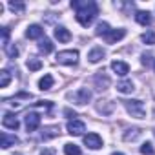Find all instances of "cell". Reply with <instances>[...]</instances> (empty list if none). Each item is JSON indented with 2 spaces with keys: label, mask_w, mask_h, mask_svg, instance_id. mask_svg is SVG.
I'll return each mask as SVG.
<instances>
[{
  "label": "cell",
  "mask_w": 155,
  "mask_h": 155,
  "mask_svg": "<svg viewBox=\"0 0 155 155\" xmlns=\"http://www.w3.org/2000/svg\"><path fill=\"white\" fill-rule=\"evenodd\" d=\"M135 20L140 26H150L151 24V15H150V11H137L135 13Z\"/></svg>",
  "instance_id": "ac0fdd59"
},
{
  "label": "cell",
  "mask_w": 155,
  "mask_h": 155,
  "mask_svg": "<svg viewBox=\"0 0 155 155\" xmlns=\"http://www.w3.org/2000/svg\"><path fill=\"white\" fill-rule=\"evenodd\" d=\"M53 84H55V81H53V77L48 73V75H44L42 79L38 81V88L42 90V91H48V90H51L53 88Z\"/></svg>",
  "instance_id": "e0dca14e"
},
{
  "label": "cell",
  "mask_w": 155,
  "mask_h": 155,
  "mask_svg": "<svg viewBox=\"0 0 155 155\" xmlns=\"http://www.w3.org/2000/svg\"><path fill=\"white\" fill-rule=\"evenodd\" d=\"M0 31H2V42H4V48H8V38H9V28H0Z\"/></svg>",
  "instance_id": "f546056e"
},
{
  "label": "cell",
  "mask_w": 155,
  "mask_h": 155,
  "mask_svg": "<svg viewBox=\"0 0 155 155\" xmlns=\"http://www.w3.org/2000/svg\"><path fill=\"white\" fill-rule=\"evenodd\" d=\"M17 142H18L17 135H9L8 131H2V135H0V146H2L4 150H8V148L15 146Z\"/></svg>",
  "instance_id": "30bf717a"
},
{
  "label": "cell",
  "mask_w": 155,
  "mask_h": 155,
  "mask_svg": "<svg viewBox=\"0 0 155 155\" xmlns=\"http://www.w3.org/2000/svg\"><path fill=\"white\" fill-rule=\"evenodd\" d=\"M55 38H57L58 42H69V40H71V33H69L68 28L57 26V28H55Z\"/></svg>",
  "instance_id": "4fadbf2b"
},
{
  "label": "cell",
  "mask_w": 155,
  "mask_h": 155,
  "mask_svg": "<svg viewBox=\"0 0 155 155\" xmlns=\"http://www.w3.org/2000/svg\"><path fill=\"white\" fill-rule=\"evenodd\" d=\"M58 133H60V128L58 126H48V128H44L42 130V140H49V139H53V137H58Z\"/></svg>",
  "instance_id": "2e32d148"
},
{
  "label": "cell",
  "mask_w": 155,
  "mask_h": 155,
  "mask_svg": "<svg viewBox=\"0 0 155 155\" xmlns=\"http://www.w3.org/2000/svg\"><path fill=\"white\" fill-rule=\"evenodd\" d=\"M42 35H44V29H42V26H38V24H31V26H28V29H26V37L28 38H42Z\"/></svg>",
  "instance_id": "7c38bea8"
},
{
  "label": "cell",
  "mask_w": 155,
  "mask_h": 155,
  "mask_svg": "<svg viewBox=\"0 0 155 155\" xmlns=\"http://www.w3.org/2000/svg\"><path fill=\"white\" fill-rule=\"evenodd\" d=\"M110 31H111V29H110V24H108V22H99V26H97V29H95V35H97V37H106Z\"/></svg>",
  "instance_id": "603a6c76"
},
{
  "label": "cell",
  "mask_w": 155,
  "mask_h": 155,
  "mask_svg": "<svg viewBox=\"0 0 155 155\" xmlns=\"http://www.w3.org/2000/svg\"><path fill=\"white\" fill-rule=\"evenodd\" d=\"M13 155H22V153H13Z\"/></svg>",
  "instance_id": "e575fe53"
},
{
  "label": "cell",
  "mask_w": 155,
  "mask_h": 155,
  "mask_svg": "<svg viewBox=\"0 0 155 155\" xmlns=\"http://www.w3.org/2000/svg\"><path fill=\"white\" fill-rule=\"evenodd\" d=\"M8 6H9V9L15 11V13H22V11L26 9V4H24V2H9Z\"/></svg>",
  "instance_id": "484cf974"
},
{
  "label": "cell",
  "mask_w": 155,
  "mask_h": 155,
  "mask_svg": "<svg viewBox=\"0 0 155 155\" xmlns=\"http://www.w3.org/2000/svg\"><path fill=\"white\" fill-rule=\"evenodd\" d=\"M140 38H142V42H144V44L153 46V44H155V31H146Z\"/></svg>",
  "instance_id": "d4e9b609"
},
{
  "label": "cell",
  "mask_w": 155,
  "mask_h": 155,
  "mask_svg": "<svg viewBox=\"0 0 155 155\" xmlns=\"http://www.w3.org/2000/svg\"><path fill=\"white\" fill-rule=\"evenodd\" d=\"M140 153L142 155H153V144L151 142H144L140 146Z\"/></svg>",
  "instance_id": "f1b7e54d"
},
{
  "label": "cell",
  "mask_w": 155,
  "mask_h": 155,
  "mask_svg": "<svg viewBox=\"0 0 155 155\" xmlns=\"http://www.w3.org/2000/svg\"><path fill=\"white\" fill-rule=\"evenodd\" d=\"M93 82H95V88L97 90H101V91H104V90H108L110 88V84H111V81H110V77L104 73V71H99L97 75H95V79H93Z\"/></svg>",
  "instance_id": "8992f818"
},
{
  "label": "cell",
  "mask_w": 155,
  "mask_h": 155,
  "mask_svg": "<svg viewBox=\"0 0 155 155\" xmlns=\"http://www.w3.org/2000/svg\"><path fill=\"white\" fill-rule=\"evenodd\" d=\"M150 58H151V55H142V64L148 66L150 64Z\"/></svg>",
  "instance_id": "d6a6232c"
},
{
  "label": "cell",
  "mask_w": 155,
  "mask_h": 155,
  "mask_svg": "<svg viewBox=\"0 0 155 155\" xmlns=\"http://www.w3.org/2000/svg\"><path fill=\"white\" fill-rule=\"evenodd\" d=\"M140 133H142V130L140 128H130V130H126L124 131V135H122V139L124 140H137L139 137H140Z\"/></svg>",
  "instance_id": "ffe728a7"
},
{
  "label": "cell",
  "mask_w": 155,
  "mask_h": 155,
  "mask_svg": "<svg viewBox=\"0 0 155 155\" xmlns=\"http://www.w3.org/2000/svg\"><path fill=\"white\" fill-rule=\"evenodd\" d=\"M122 102H124L126 111H128L131 117H135V119H146V106H144L142 101H139V99H130V101H122Z\"/></svg>",
  "instance_id": "7a4b0ae2"
},
{
  "label": "cell",
  "mask_w": 155,
  "mask_h": 155,
  "mask_svg": "<svg viewBox=\"0 0 155 155\" xmlns=\"http://www.w3.org/2000/svg\"><path fill=\"white\" fill-rule=\"evenodd\" d=\"M111 69H113L119 77H126V75L130 73V66H128L126 62H122V60H113V62H111Z\"/></svg>",
  "instance_id": "8fae6325"
},
{
  "label": "cell",
  "mask_w": 155,
  "mask_h": 155,
  "mask_svg": "<svg viewBox=\"0 0 155 155\" xmlns=\"http://www.w3.org/2000/svg\"><path fill=\"white\" fill-rule=\"evenodd\" d=\"M111 155H124V153H120V151H113Z\"/></svg>",
  "instance_id": "836d02e7"
},
{
  "label": "cell",
  "mask_w": 155,
  "mask_h": 155,
  "mask_svg": "<svg viewBox=\"0 0 155 155\" xmlns=\"http://www.w3.org/2000/svg\"><path fill=\"white\" fill-rule=\"evenodd\" d=\"M57 62L64 66H75L79 62V51L77 49H64L57 53Z\"/></svg>",
  "instance_id": "3957f363"
},
{
  "label": "cell",
  "mask_w": 155,
  "mask_h": 155,
  "mask_svg": "<svg viewBox=\"0 0 155 155\" xmlns=\"http://www.w3.org/2000/svg\"><path fill=\"white\" fill-rule=\"evenodd\" d=\"M133 90H135V86H133V82L128 81V79H124V81H120V82L117 84V91H120V93H131Z\"/></svg>",
  "instance_id": "44dd1931"
},
{
  "label": "cell",
  "mask_w": 155,
  "mask_h": 155,
  "mask_svg": "<svg viewBox=\"0 0 155 155\" xmlns=\"http://www.w3.org/2000/svg\"><path fill=\"white\" fill-rule=\"evenodd\" d=\"M104 57H106V51H104L102 48H99V46H97V48H93V49L88 53V60H90L91 64H97V62H101Z\"/></svg>",
  "instance_id": "5bb4252c"
},
{
  "label": "cell",
  "mask_w": 155,
  "mask_h": 155,
  "mask_svg": "<svg viewBox=\"0 0 155 155\" xmlns=\"http://www.w3.org/2000/svg\"><path fill=\"white\" fill-rule=\"evenodd\" d=\"M64 115H68V117H69V120H73V119L77 117V115H75V111H71L69 108H68V110H64Z\"/></svg>",
  "instance_id": "1f68e13d"
},
{
  "label": "cell",
  "mask_w": 155,
  "mask_h": 155,
  "mask_svg": "<svg viewBox=\"0 0 155 155\" xmlns=\"http://www.w3.org/2000/svg\"><path fill=\"white\" fill-rule=\"evenodd\" d=\"M73 99H75V104L84 106V104H88V102L91 101V91H90L88 88H81L79 91L73 95Z\"/></svg>",
  "instance_id": "ba28073f"
},
{
  "label": "cell",
  "mask_w": 155,
  "mask_h": 155,
  "mask_svg": "<svg viewBox=\"0 0 155 155\" xmlns=\"http://www.w3.org/2000/svg\"><path fill=\"white\" fill-rule=\"evenodd\" d=\"M6 53H8V57H9V58H15V57H18V53H20V51H18V46H17V44H11V46H8V48H6Z\"/></svg>",
  "instance_id": "4316f807"
},
{
  "label": "cell",
  "mask_w": 155,
  "mask_h": 155,
  "mask_svg": "<svg viewBox=\"0 0 155 155\" xmlns=\"http://www.w3.org/2000/svg\"><path fill=\"white\" fill-rule=\"evenodd\" d=\"M11 82V73L8 69L0 71V88H8V84Z\"/></svg>",
  "instance_id": "cb8c5ba5"
},
{
  "label": "cell",
  "mask_w": 155,
  "mask_h": 155,
  "mask_svg": "<svg viewBox=\"0 0 155 155\" xmlns=\"http://www.w3.org/2000/svg\"><path fill=\"white\" fill-rule=\"evenodd\" d=\"M84 144L90 150H101L102 148V139H101L99 133H88V135H84Z\"/></svg>",
  "instance_id": "5b68a950"
},
{
  "label": "cell",
  "mask_w": 155,
  "mask_h": 155,
  "mask_svg": "<svg viewBox=\"0 0 155 155\" xmlns=\"http://www.w3.org/2000/svg\"><path fill=\"white\" fill-rule=\"evenodd\" d=\"M26 64H28V68H29L31 71H37V69H40V68H42V62H40L38 58H29Z\"/></svg>",
  "instance_id": "83f0119b"
},
{
  "label": "cell",
  "mask_w": 155,
  "mask_h": 155,
  "mask_svg": "<svg viewBox=\"0 0 155 155\" xmlns=\"http://www.w3.org/2000/svg\"><path fill=\"white\" fill-rule=\"evenodd\" d=\"M38 51L40 53H44V55H49L51 51H53V42L49 40V38H40V42H38Z\"/></svg>",
  "instance_id": "d6986e66"
},
{
  "label": "cell",
  "mask_w": 155,
  "mask_h": 155,
  "mask_svg": "<svg viewBox=\"0 0 155 155\" xmlns=\"http://www.w3.org/2000/svg\"><path fill=\"white\" fill-rule=\"evenodd\" d=\"M64 153L66 155H81V148L73 142H66L64 144Z\"/></svg>",
  "instance_id": "7402d4cb"
},
{
  "label": "cell",
  "mask_w": 155,
  "mask_h": 155,
  "mask_svg": "<svg viewBox=\"0 0 155 155\" xmlns=\"http://www.w3.org/2000/svg\"><path fill=\"white\" fill-rule=\"evenodd\" d=\"M71 8L77 13L75 15L77 22H79L81 26H84V28H88L95 20V17L99 15V8H97V4L93 2V0H73Z\"/></svg>",
  "instance_id": "6da1fadb"
},
{
  "label": "cell",
  "mask_w": 155,
  "mask_h": 155,
  "mask_svg": "<svg viewBox=\"0 0 155 155\" xmlns=\"http://www.w3.org/2000/svg\"><path fill=\"white\" fill-rule=\"evenodd\" d=\"M2 124H4V128H9V130H18V126H20L15 113H6L4 119H2Z\"/></svg>",
  "instance_id": "9a60e30c"
},
{
  "label": "cell",
  "mask_w": 155,
  "mask_h": 155,
  "mask_svg": "<svg viewBox=\"0 0 155 155\" xmlns=\"http://www.w3.org/2000/svg\"><path fill=\"white\" fill-rule=\"evenodd\" d=\"M26 128H28V131H35L38 126H40V113H37V111H29L28 115H26Z\"/></svg>",
  "instance_id": "52a82bcc"
},
{
  "label": "cell",
  "mask_w": 155,
  "mask_h": 155,
  "mask_svg": "<svg viewBox=\"0 0 155 155\" xmlns=\"http://www.w3.org/2000/svg\"><path fill=\"white\" fill-rule=\"evenodd\" d=\"M40 155H57V151H55L53 148H44V150L40 151Z\"/></svg>",
  "instance_id": "4dcf8cb0"
},
{
  "label": "cell",
  "mask_w": 155,
  "mask_h": 155,
  "mask_svg": "<svg viewBox=\"0 0 155 155\" xmlns=\"http://www.w3.org/2000/svg\"><path fill=\"white\" fill-rule=\"evenodd\" d=\"M126 37V29H122V28H119V29H111L106 37H104V40L108 42V44H115V42H119V40H122Z\"/></svg>",
  "instance_id": "9c48e42d"
},
{
  "label": "cell",
  "mask_w": 155,
  "mask_h": 155,
  "mask_svg": "<svg viewBox=\"0 0 155 155\" xmlns=\"http://www.w3.org/2000/svg\"><path fill=\"white\" fill-rule=\"evenodd\" d=\"M66 130H68L69 135H75V137H77V135H82V133L86 131V124H84L82 120H79V119H73V120L68 122Z\"/></svg>",
  "instance_id": "277c9868"
},
{
  "label": "cell",
  "mask_w": 155,
  "mask_h": 155,
  "mask_svg": "<svg viewBox=\"0 0 155 155\" xmlns=\"http://www.w3.org/2000/svg\"><path fill=\"white\" fill-rule=\"evenodd\" d=\"M153 69H155V64H153Z\"/></svg>",
  "instance_id": "d590c367"
}]
</instances>
